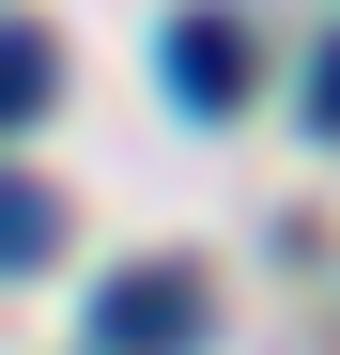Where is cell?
Here are the masks:
<instances>
[{
  "label": "cell",
  "instance_id": "1",
  "mask_svg": "<svg viewBox=\"0 0 340 355\" xmlns=\"http://www.w3.org/2000/svg\"><path fill=\"white\" fill-rule=\"evenodd\" d=\"M93 355H201V293L170 278V263L155 278H108L93 293Z\"/></svg>",
  "mask_w": 340,
  "mask_h": 355
},
{
  "label": "cell",
  "instance_id": "2",
  "mask_svg": "<svg viewBox=\"0 0 340 355\" xmlns=\"http://www.w3.org/2000/svg\"><path fill=\"white\" fill-rule=\"evenodd\" d=\"M170 93H186L201 124H216V108H248V16H216V0H201V16H170Z\"/></svg>",
  "mask_w": 340,
  "mask_h": 355
},
{
  "label": "cell",
  "instance_id": "3",
  "mask_svg": "<svg viewBox=\"0 0 340 355\" xmlns=\"http://www.w3.org/2000/svg\"><path fill=\"white\" fill-rule=\"evenodd\" d=\"M46 248H62V201L0 170V278H16V263H46Z\"/></svg>",
  "mask_w": 340,
  "mask_h": 355
},
{
  "label": "cell",
  "instance_id": "4",
  "mask_svg": "<svg viewBox=\"0 0 340 355\" xmlns=\"http://www.w3.org/2000/svg\"><path fill=\"white\" fill-rule=\"evenodd\" d=\"M46 93H62L46 31H0V124H46Z\"/></svg>",
  "mask_w": 340,
  "mask_h": 355
},
{
  "label": "cell",
  "instance_id": "5",
  "mask_svg": "<svg viewBox=\"0 0 340 355\" xmlns=\"http://www.w3.org/2000/svg\"><path fill=\"white\" fill-rule=\"evenodd\" d=\"M309 139H340V46L309 62Z\"/></svg>",
  "mask_w": 340,
  "mask_h": 355
}]
</instances>
